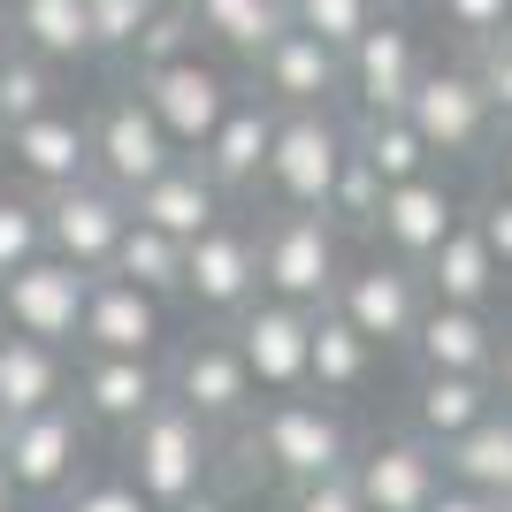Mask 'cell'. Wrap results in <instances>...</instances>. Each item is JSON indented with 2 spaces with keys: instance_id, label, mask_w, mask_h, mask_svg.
Listing matches in <instances>:
<instances>
[{
  "instance_id": "cell-6",
  "label": "cell",
  "mask_w": 512,
  "mask_h": 512,
  "mask_svg": "<svg viewBox=\"0 0 512 512\" xmlns=\"http://www.w3.org/2000/svg\"><path fill=\"white\" fill-rule=\"evenodd\" d=\"M39 222H46V253L54 260L85 268V276H107V260H115V245H123V230H130V199L107 192L100 176H85V184L46 192Z\"/></svg>"
},
{
  "instance_id": "cell-5",
  "label": "cell",
  "mask_w": 512,
  "mask_h": 512,
  "mask_svg": "<svg viewBox=\"0 0 512 512\" xmlns=\"http://www.w3.org/2000/svg\"><path fill=\"white\" fill-rule=\"evenodd\" d=\"M344 153H352V130L329 115V107H291V115H276V146H268V192L283 199V207L299 214H321L329 207V184H337Z\"/></svg>"
},
{
  "instance_id": "cell-43",
  "label": "cell",
  "mask_w": 512,
  "mask_h": 512,
  "mask_svg": "<svg viewBox=\"0 0 512 512\" xmlns=\"http://www.w3.org/2000/svg\"><path fill=\"white\" fill-rule=\"evenodd\" d=\"M62 512H153V505L130 490V474H100V482H77Z\"/></svg>"
},
{
  "instance_id": "cell-27",
  "label": "cell",
  "mask_w": 512,
  "mask_h": 512,
  "mask_svg": "<svg viewBox=\"0 0 512 512\" xmlns=\"http://www.w3.org/2000/svg\"><path fill=\"white\" fill-rule=\"evenodd\" d=\"M482 413H497V390H490V375H421L413 383V436L421 444H459Z\"/></svg>"
},
{
  "instance_id": "cell-2",
  "label": "cell",
  "mask_w": 512,
  "mask_h": 512,
  "mask_svg": "<svg viewBox=\"0 0 512 512\" xmlns=\"http://www.w3.org/2000/svg\"><path fill=\"white\" fill-rule=\"evenodd\" d=\"M398 115L413 123L428 161H482V153L497 146V107H490V92L474 85L467 62H428L413 100L398 107Z\"/></svg>"
},
{
  "instance_id": "cell-34",
  "label": "cell",
  "mask_w": 512,
  "mask_h": 512,
  "mask_svg": "<svg viewBox=\"0 0 512 512\" xmlns=\"http://www.w3.org/2000/svg\"><path fill=\"white\" fill-rule=\"evenodd\" d=\"M46 107H62L54 62H39V54L8 46V54H0V138H8V130H23V123H39Z\"/></svg>"
},
{
  "instance_id": "cell-39",
  "label": "cell",
  "mask_w": 512,
  "mask_h": 512,
  "mask_svg": "<svg viewBox=\"0 0 512 512\" xmlns=\"http://www.w3.org/2000/svg\"><path fill=\"white\" fill-rule=\"evenodd\" d=\"M153 8H161V0H85V16H92V54H130V46H138V31L153 23Z\"/></svg>"
},
{
  "instance_id": "cell-3",
  "label": "cell",
  "mask_w": 512,
  "mask_h": 512,
  "mask_svg": "<svg viewBox=\"0 0 512 512\" xmlns=\"http://www.w3.org/2000/svg\"><path fill=\"white\" fill-rule=\"evenodd\" d=\"M253 245H260V299L329 306V291H337V276H344V230L329 214L283 207Z\"/></svg>"
},
{
  "instance_id": "cell-14",
  "label": "cell",
  "mask_w": 512,
  "mask_h": 512,
  "mask_svg": "<svg viewBox=\"0 0 512 512\" xmlns=\"http://www.w3.org/2000/svg\"><path fill=\"white\" fill-rule=\"evenodd\" d=\"M421 69H428L421 31L406 16H375V31L344 54V92L360 100V115H398L421 85Z\"/></svg>"
},
{
  "instance_id": "cell-10",
  "label": "cell",
  "mask_w": 512,
  "mask_h": 512,
  "mask_svg": "<svg viewBox=\"0 0 512 512\" xmlns=\"http://www.w3.org/2000/svg\"><path fill=\"white\" fill-rule=\"evenodd\" d=\"M0 467H8L16 497H54V490H69V482H77V467H85V413L62 398V406H46V413L8 421Z\"/></svg>"
},
{
  "instance_id": "cell-20",
  "label": "cell",
  "mask_w": 512,
  "mask_h": 512,
  "mask_svg": "<svg viewBox=\"0 0 512 512\" xmlns=\"http://www.w3.org/2000/svg\"><path fill=\"white\" fill-rule=\"evenodd\" d=\"M169 398L184 413H199L207 428H222V421H245V413H253V375H245V360H237L230 337H199V344L176 352Z\"/></svg>"
},
{
  "instance_id": "cell-38",
  "label": "cell",
  "mask_w": 512,
  "mask_h": 512,
  "mask_svg": "<svg viewBox=\"0 0 512 512\" xmlns=\"http://www.w3.org/2000/svg\"><path fill=\"white\" fill-rule=\"evenodd\" d=\"M46 253V222L31 192H0V276H16L23 260Z\"/></svg>"
},
{
  "instance_id": "cell-8",
  "label": "cell",
  "mask_w": 512,
  "mask_h": 512,
  "mask_svg": "<svg viewBox=\"0 0 512 512\" xmlns=\"http://www.w3.org/2000/svg\"><path fill=\"white\" fill-rule=\"evenodd\" d=\"M329 306H337L367 344H406L421 306H428V291H421V268H406V260H390V253H367L337 276Z\"/></svg>"
},
{
  "instance_id": "cell-16",
  "label": "cell",
  "mask_w": 512,
  "mask_h": 512,
  "mask_svg": "<svg viewBox=\"0 0 512 512\" xmlns=\"http://www.w3.org/2000/svg\"><path fill=\"white\" fill-rule=\"evenodd\" d=\"M169 337V306L138 291L123 276H92L85 291V321H77V344L85 352H115V360H153V344Z\"/></svg>"
},
{
  "instance_id": "cell-11",
  "label": "cell",
  "mask_w": 512,
  "mask_h": 512,
  "mask_svg": "<svg viewBox=\"0 0 512 512\" xmlns=\"http://www.w3.org/2000/svg\"><path fill=\"white\" fill-rule=\"evenodd\" d=\"M169 161H184V153L169 146V130L153 123V107L138 100V92L100 107V123H92V176H100L107 192H123V199L146 192Z\"/></svg>"
},
{
  "instance_id": "cell-30",
  "label": "cell",
  "mask_w": 512,
  "mask_h": 512,
  "mask_svg": "<svg viewBox=\"0 0 512 512\" xmlns=\"http://www.w3.org/2000/svg\"><path fill=\"white\" fill-rule=\"evenodd\" d=\"M62 390H69V375H62V352H54V344L0 329V413H8V421L62 406Z\"/></svg>"
},
{
  "instance_id": "cell-9",
  "label": "cell",
  "mask_w": 512,
  "mask_h": 512,
  "mask_svg": "<svg viewBox=\"0 0 512 512\" xmlns=\"http://www.w3.org/2000/svg\"><path fill=\"white\" fill-rule=\"evenodd\" d=\"M138 100L153 107V123L169 130V146H207V130L230 115L237 85L222 77V69L207 62V54H184V62H161V69H138Z\"/></svg>"
},
{
  "instance_id": "cell-12",
  "label": "cell",
  "mask_w": 512,
  "mask_h": 512,
  "mask_svg": "<svg viewBox=\"0 0 512 512\" xmlns=\"http://www.w3.org/2000/svg\"><path fill=\"white\" fill-rule=\"evenodd\" d=\"M352 490L367 512H428L444 490V451L421 436H375L367 451H352Z\"/></svg>"
},
{
  "instance_id": "cell-4",
  "label": "cell",
  "mask_w": 512,
  "mask_h": 512,
  "mask_svg": "<svg viewBox=\"0 0 512 512\" xmlns=\"http://www.w3.org/2000/svg\"><path fill=\"white\" fill-rule=\"evenodd\" d=\"M253 451L268 459V474L283 490H299V482L352 467V428H344V413L329 398H276L253 421Z\"/></svg>"
},
{
  "instance_id": "cell-41",
  "label": "cell",
  "mask_w": 512,
  "mask_h": 512,
  "mask_svg": "<svg viewBox=\"0 0 512 512\" xmlns=\"http://www.w3.org/2000/svg\"><path fill=\"white\" fill-rule=\"evenodd\" d=\"M474 85L490 92V107H497V130L512 123V31H497V39H482L474 46Z\"/></svg>"
},
{
  "instance_id": "cell-44",
  "label": "cell",
  "mask_w": 512,
  "mask_h": 512,
  "mask_svg": "<svg viewBox=\"0 0 512 512\" xmlns=\"http://www.w3.org/2000/svg\"><path fill=\"white\" fill-rule=\"evenodd\" d=\"M467 222H474V230H482V245H490V260H497V268H505V283H512V199H505V192H490V199H482V207L467 214Z\"/></svg>"
},
{
  "instance_id": "cell-32",
  "label": "cell",
  "mask_w": 512,
  "mask_h": 512,
  "mask_svg": "<svg viewBox=\"0 0 512 512\" xmlns=\"http://www.w3.org/2000/svg\"><path fill=\"white\" fill-rule=\"evenodd\" d=\"M107 276L138 283V291H153V299L169 306V299H184V245L161 237V230H146V222H130L123 245H115V260H107Z\"/></svg>"
},
{
  "instance_id": "cell-13",
  "label": "cell",
  "mask_w": 512,
  "mask_h": 512,
  "mask_svg": "<svg viewBox=\"0 0 512 512\" xmlns=\"http://www.w3.org/2000/svg\"><path fill=\"white\" fill-rule=\"evenodd\" d=\"M306 337H314V306H283V299H253L230 329L253 390H276V398L306 390Z\"/></svg>"
},
{
  "instance_id": "cell-42",
  "label": "cell",
  "mask_w": 512,
  "mask_h": 512,
  "mask_svg": "<svg viewBox=\"0 0 512 512\" xmlns=\"http://www.w3.org/2000/svg\"><path fill=\"white\" fill-rule=\"evenodd\" d=\"M283 512H367V505L352 490V467H344V474H321V482H299L283 497Z\"/></svg>"
},
{
  "instance_id": "cell-15",
  "label": "cell",
  "mask_w": 512,
  "mask_h": 512,
  "mask_svg": "<svg viewBox=\"0 0 512 512\" xmlns=\"http://www.w3.org/2000/svg\"><path fill=\"white\" fill-rule=\"evenodd\" d=\"M184 299L207 306V314H245V306L260 299V245H253V230H237L230 214H222L214 230H199L192 245H184Z\"/></svg>"
},
{
  "instance_id": "cell-19",
  "label": "cell",
  "mask_w": 512,
  "mask_h": 512,
  "mask_svg": "<svg viewBox=\"0 0 512 512\" xmlns=\"http://www.w3.org/2000/svg\"><path fill=\"white\" fill-rule=\"evenodd\" d=\"M276 115L283 107H268L260 92H237L230 115L207 130V146H199V176H207L214 192H253L260 176H268V146H276Z\"/></svg>"
},
{
  "instance_id": "cell-49",
  "label": "cell",
  "mask_w": 512,
  "mask_h": 512,
  "mask_svg": "<svg viewBox=\"0 0 512 512\" xmlns=\"http://www.w3.org/2000/svg\"><path fill=\"white\" fill-rule=\"evenodd\" d=\"M8 46H16V39H8V0H0V54H8Z\"/></svg>"
},
{
  "instance_id": "cell-21",
  "label": "cell",
  "mask_w": 512,
  "mask_h": 512,
  "mask_svg": "<svg viewBox=\"0 0 512 512\" xmlns=\"http://www.w3.org/2000/svg\"><path fill=\"white\" fill-rule=\"evenodd\" d=\"M8 161H16V176L31 184V199L62 192V184H85L92 176V123L69 115V107H46L39 123L8 130Z\"/></svg>"
},
{
  "instance_id": "cell-35",
  "label": "cell",
  "mask_w": 512,
  "mask_h": 512,
  "mask_svg": "<svg viewBox=\"0 0 512 512\" xmlns=\"http://www.w3.org/2000/svg\"><path fill=\"white\" fill-rule=\"evenodd\" d=\"M375 16H383V0H291V23L314 31L329 54H352L375 31Z\"/></svg>"
},
{
  "instance_id": "cell-36",
  "label": "cell",
  "mask_w": 512,
  "mask_h": 512,
  "mask_svg": "<svg viewBox=\"0 0 512 512\" xmlns=\"http://www.w3.org/2000/svg\"><path fill=\"white\" fill-rule=\"evenodd\" d=\"M329 222L337 230H375V214H383V176L367 169L360 153H344V169H337V184H329Z\"/></svg>"
},
{
  "instance_id": "cell-18",
  "label": "cell",
  "mask_w": 512,
  "mask_h": 512,
  "mask_svg": "<svg viewBox=\"0 0 512 512\" xmlns=\"http://www.w3.org/2000/svg\"><path fill=\"white\" fill-rule=\"evenodd\" d=\"M253 69H260V100L283 107V115H291V107H329L344 92V54H329L299 23H283L276 39L253 54Z\"/></svg>"
},
{
  "instance_id": "cell-50",
  "label": "cell",
  "mask_w": 512,
  "mask_h": 512,
  "mask_svg": "<svg viewBox=\"0 0 512 512\" xmlns=\"http://www.w3.org/2000/svg\"><path fill=\"white\" fill-rule=\"evenodd\" d=\"M0 444H8V413H0Z\"/></svg>"
},
{
  "instance_id": "cell-24",
  "label": "cell",
  "mask_w": 512,
  "mask_h": 512,
  "mask_svg": "<svg viewBox=\"0 0 512 512\" xmlns=\"http://www.w3.org/2000/svg\"><path fill=\"white\" fill-rule=\"evenodd\" d=\"M421 291L436 306H474V314H490V299L505 291V268L490 260V245H482V230H474L467 214H459V230L421 260Z\"/></svg>"
},
{
  "instance_id": "cell-23",
  "label": "cell",
  "mask_w": 512,
  "mask_h": 512,
  "mask_svg": "<svg viewBox=\"0 0 512 512\" xmlns=\"http://www.w3.org/2000/svg\"><path fill=\"white\" fill-rule=\"evenodd\" d=\"M130 222H146V230L176 237V245H192L199 230H214V222H222V192L199 176V161H169L146 192H130Z\"/></svg>"
},
{
  "instance_id": "cell-46",
  "label": "cell",
  "mask_w": 512,
  "mask_h": 512,
  "mask_svg": "<svg viewBox=\"0 0 512 512\" xmlns=\"http://www.w3.org/2000/svg\"><path fill=\"white\" fill-rule=\"evenodd\" d=\"M428 512H505V505H490V497H474V490H451V482H444Z\"/></svg>"
},
{
  "instance_id": "cell-29",
  "label": "cell",
  "mask_w": 512,
  "mask_h": 512,
  "mask_svg": "<svg viewBox=\"0 0 512 512\" xmlns=\"http://www.w3.org/2000/svg\"><path fill=\"white\" fill-rule=\"evenodd\" d=\"M8 39L62 69L92 54V16H85V0H8Z\"/></svg>"
},
{
  "instance_id": "cell-7",
  "label": "cell",
  "mask_w": 512,
  "mask_h": 512,
  "mask_svg": "<svg viewBox=\"0 0 512 512\" xmlns=\"http://www.w3.org/2000/svg\"><path fill=\"white\" fill-rule=\"evenodd\" d=\"M85 291H92L85 268H69L54 253L23 260L16 276H0V329L8 337H39V344L62 352L77 337V321H85Z\"/></svg>"
},
{
  "instance_id": "cell-25",
  "label": "cell",
  "mask_w": 512,
  "mask_h": 512,
  "mask_svg": "<svg viewBox=\"0 0 512 512\" xmlns=\"http://www.w3.org/2000/svg\"><path fill=\"white\" fill-rule=\"evenodd\" d=\"M161 390H169V383H161V367H153V360L85 352V367H77V413H85V421H107V428L146 421Z\"/></svg>"
},
{
  "instance_id": "cell-33",
  "label": "cell",
  "mask_w": 512,
  "mask_h": 512,
  "mask_svg": "<svg viewBox=\"0 0 512 512\" xmlns=\"http://www.w3.org/2000/svg\"><path fill=\"white\" fill-rule=\"evenodd\" d=\"M352 153H360L367 169L383 176V192H390V184H413V176L436 169V161H428V146L413 138L406 115H360V123H352Z\"/></svg>"
},
{
  "instance_id": "cell-17",
  "label": "cell",
  "mask_w": 512,
  "mask_h": 512,
  "mask_svg": "<svg viewBox=\"0 0 512 512\" xmlns=\"http://www.w3.org/2000/svg\"><path fill=\"white\" fill-rule=\"evenodd\" d=\"M459 214H467V207H459V192L428 169V176H413V184H390V192H383V214H375V230H367V237H375L390 260L421 268V260L436 253L451 230H459Z\"/></svg>"
},
{
  "instance_id": "cell-37",
  "label": "cell",
  "mask_w": 512,
  "mask_h": 512,
  "mask_svg": "<svg viewBox=\"0 0 512 512\" xmlns=\"http://www.w3.org/2000/svg\"><path fill=\"white\" fill-rule=\"evenodd\" d=\"M184 54H199V23H192L184 0H161L153 23L138 31V46H130V62H138V69H161V62H184Z\"/></svg>"
},
{
  "instance_id": "cell-45",
  "label": "cell",
  "mask_w": 512,
  "mask_h": 512,
  "mask_svg": "<svg viewBox=\"0 0 512 512\" xmlns=\"http://www.w3.org/2000/svg\"><path fill=\"white\" fill-rule=\"evenodd\" d=\"M490 390H497V406L512 413V329H497V367H490Z\"/></svg>"
},
{
  "instance_id": "cell-22",
  "label": "cell",
  "mask_w": 512,
  "mask_h": 512,
  "mask_svg": "<svg viewBox=\"0 0 512 512\" xmlns=\"http://www.w3.org/2000/svg\"><path fill=\"white\" fill-rule=\"evenodd\" d=\"M406 352L421 360V375H490L497 367V321L474 306H421Z\"/></svg>"
},
{
  "instance_id": "cell-48",
  "label": "cell",
  "mask_w": 512,
  "mask_h": 512,
  "mask_svg": "<svg viewBox=\"0 0 512 512\" xmlns=\"http://www.w3.org/2000/svg\"><path fill=\"white\" fill-rule=\"evenodd\" d=\"M0 512H16V482H8V467H0Z\"/></svg>"
},
{
  "instance_id": "cell-40",
  "label": "cell",
  "mask_w": 512,
  "mask_h": 512,
  "mask_svg": "<svg viewBox=\"0 0 512 512\" xmlns=\"http://www.w3.org/2000/svg\"><path fill=\"white\" fill-rule=\"evenodd\" d=\"M436 16H444L451 39L482 46V39H497V31H512V0H436Z\"/></svg>"
},
{
  "instance_id": "cell-31",
  "label": "cell",
  "mask_w": 512,
  "mask_h": 512,
  "mask_svg": "<svg viewBox=\"0 0 512 512\" xmlns=\"http://www.w3.org/2000/svg\"><path fill=\"white\" fill-rule=\"evenodd\" d=\"M184 8H192V23L214 46H230V54H245V62L291 23V0H184Z\"/></svg>"
},
{
  "instance_id": "cell-47",
  "label": "cell",
  "mask_w": 512,
  "mask_h": 512,
  "mask_svg": "<svg viewBox=\"0 0 512 512\" xmlns=\"http://www.w3.org/2000/svg\"><path fill=\"white\" fill-rule=\"evenodd\" d=\"M490 169H497V192L512 199V123L497 130V146H490Z\"/></svg>"
},
{
  "instance_id": "cell-26",
  "label": "cell",
  "mask_w": 512,
  "mask_h": 512,
  "mask_svg": "<svg viewBox=\"0 0 512 512\" xmlns=\"http://www.w3.org/2000/svg\"><path fill=\"white\" fill-rule=\"evenodd\" d=\"M444 482L490 497V505H512V413L505 406L482 413L459 444H444Z\"/></svg>"
},
{
  "instance_id": "cell-28",
  "label": "cell",
  "mask_w": 512,
  "mask_h": 512,
  "mask_svg": "<svg viewBox=\"0 0 512 512\" xmlns=\"http://www.w3.org/2000/svg\"><path fill=\"white\" fill-rule=\"evenodd\" d=\"M367 375H375V344L337 306H314V337H306V383H314V398H352Z\"/></svg>"
},
{
  "instance_id": "cell-1",
  "label": "cell",
  "mask_w": 512,
  "mask_h": 512,
  "mask_svg": "<svg viewBox=\"0 0 512 512\" xmlns=\"http://www.w3.org/2000/svg\"><path fill=\"white\" fill-rule=\"evenodd\" d=\"M123 436H130L123 474H130V490L146 497L153 512H184L192 497H207V482H214V428L199 421V413H184L169 390H161L153 413L130 421Z\"/></svg>"
}]
</instances>
